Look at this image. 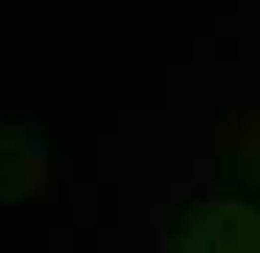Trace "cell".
Instances as JSON below:
<instances>
[{
    "instance_id": "cell-1",
    "label": "cell",
    "mask_w": 260,
    "mask_h": 253,
    "mask_svg": "<svg viewBox=\"0 0 260 253\" xmlns=\"http://www.w3.org/2000/svg\"><path fill=\"white\" fill-rule=\"evenodd\" d=\"M175 253H260V212L231 194L197 198L179 220Z\"/></svg>"
},
{
    "instance_id": "cell-2",
    "label": "cell",
    "mask_w": 260,
    "mask_h": 253,
    "mask_svg": "<svg viewBox=\"0 0 260 253\" xmlns=\"http://www.w3.org/2000/svg\"><path fill=\"white\" fill-rule=\"evenodd\" d=\"M49 149L34 127H0V201H19L45 186Z\"/></svg>"
}]
</instances>
